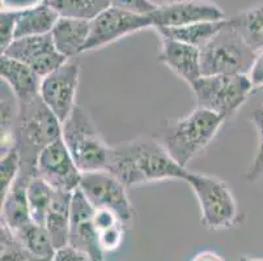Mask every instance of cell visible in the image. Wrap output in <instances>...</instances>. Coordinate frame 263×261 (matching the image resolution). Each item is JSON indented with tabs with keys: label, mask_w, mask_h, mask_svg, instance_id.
Listing matches in <instances>:
<instances>
[{
	"label": "cell",
	"mask_w": 263,
	"mask_h": 261,
	"mask_svg": "<svg viewBox=\"0 0 263 261\" xmlns=\"http://www.w3.org/2000/svg\"><path fill=\"white\" fill-rule=\"evenodd\" d=\"M147 28H154L149 14H138L109 7L90 21L89 37L83 52L101 49Z\"/></svg>",
	"instance_id": "9"
},
{
	"label": "cell",
	"mask_w": 263,
	"mask_h": 261,
	"mask_svg": "<svg viewBox=\"0 0 263 261\" xmlns=\"http://www.w3.org/2000/svg\"><path fill=\"white\" fill-rule=\"evenodd\" d=\"M44 3V0H2V11L21 12Z\"/></svg>",
	"instance_id": "34"
},
{
	"label": "cell",
	"mask_w": 263,
	"mask_h": 261,
	"mask_svg": "<svg viewBox=\"0 0 263 261\" xmlns=\"http://www.w3.org/2000/svg\"><path fill=\"white\" fill-rule=\"evenodd\" d=\"M93 224H95L97 233H100V231H104V230L110 229L118 224H123V222L121 221L116 212L101 208V209H93Z\"/></svg>",
	"instance_id": "32"
},
{
	"label": "cell",
	"mask_w": 263,
	"mask_h": 261,
	"mask_svg": "<svg viewBox=\"0 0 263 261\" xmlns=\"http://www.w3.org/2000/svg\"><path fill=\"white\" fill-rule=\"evenodd\" d=\"M54 261H93L88 253L71 246H64L55 251Z\"/></svg>",
	"instance_id": "33"
},
{
	"label": "cell",
	"mask_w": 263,
	"mask_h": 261,
	"mask_svg": "<svg viewBox=\"0 0 263 261\" xmlns=\"http://www.w3.org/2000/svg\"><path fill=\"white\" fill-rule=\"evenodd\" d=\"M80 77L78 62L68 61L57 71L45 76L41 83L40 95L46 106L57 115L62 124L76 107V92Z\"/></svg>",
	"instance_id": "10"
},
{
	"label": "cell",
	"mask_w": 263,
	"mask_h": 261,
	"mask_svg": "<svg viewBox=\"0 0 263 261\" xmlns=\"http://www.w3.org/2000/svg\"><path fill=\"white\" fill-rule=\"evenodd\" d=\"M237 261H263V258L252 257V256H241Z\"/></svg>",
	"instance_id": "38"
},
{
	"label": "cell",
	"mask_w": 263,
	"mask_h": 261,
	"mask_svg": "<svg viewBox=\"0 0 263 261\" xmlns=\"http://www.w3.org/2000/svg\"><path fill=\"white\" fill-rule=\"evenodd\" d=\"M49 3L61 17L92 21L100 13L111 7L110 0H49Z\"/></svg>",
	"instance_id": "23"
},
{
	"label": "cell",
	"mask_w": 263,
	"mask_h": 261,
	"mask_svg": "<svg viewBox=\"0 0 263 261\" xmlns=\"http://www.w3.org/2000/svg\"><path fill=\"white\" fill-rule=\"evenodd\" d=\"M35 175L57 191L75 192L80 186L83 172L78 169L63 138H58L41 152Z\"/></svg>",
	"instance_id": "12"
},
{
	"label": "cell",
	"mask_w": 263,
	"mask_h": 261,
	"mask_svg": "<svg viewBox=\"0 0 263 261\" xmlns=\"http://www.w3.org/2000/svg\"><path fill=\"white\" fill-rule=\"evenodd\" d=\"M28 203H29L32 221L45 226L47 210L54 197L55 190L40 176H32L28 183Z\"/></svg>",
	"instance_id": "24"
},
{
	"label": "cell",
	"mask_w": 263,
	"mask_h": 261,
	"mask_svg": "<svg viewBox=\"0 0 263 261\" xmlns=\"http://www.w3.org/2000/svg\"><path fill=\"white\" fill-rule=\"evenodd\" d=\"M73 192L55 190L54 197L47 210L45 227L52 239L54 247L58 248L68 246L71 225V207H72Z\"/></svg>",
	"instance_id": "19"
},
{
	"label": "cell",
	"mask_w": 263,
	"mask_h": 261,
	"mask_svg": "<svg viewBox=\"0 0 263 261\" xmlns=\"http://www.w3.org/2000/svg\"><path fill=\"white\" fill-rule=\"evenodd\" d=\"M62 138L83 174L109 169L113 147L107 145L89 116L78 105L62 124Z\"/></svg>",
	"instance_id": "5"
},
{
	"label": "cell",
	"mask_w": 263,
	"mask_h": 261,
	"mask_svg": "<svg viewBox=\"0 0 263 261\" xmlns=\"http://www.w3.org/2000/svg\"><path fill=\"white\" fill-rule=\"evenodd\" d=\"M18 104L17 98L8 86L2 85V153H6L15 147V127L17 122Z\"/></svg>",
	"instance_id": "26"
},
{
	"label": "cell",
	"mask_w": 263,
	"mask_h": 261,
	"mask_svg": "<svg viewBox=\"0 0 263 261\" xmlns=\"http://www.w3.org/2000/svg\"><path fill=\"white\" fill-rule=\"evenodd\" d=\"M185 182L197 196L203 226L210 230H227L241 221L237 201L226 182L191 171Z\"/></svg>",
	"instance_id": "6"
},
{
	"label": "cell",
	"mask_w": 263,
	"mask_h": 261,
	"mask_svg": "<svg viewBox=\"0 0 263 261\" xmlns=\"http://www.w3.org/2000/svg\"><path fill=\"white\" fill-rule=\"evenodd\" d=\"M249 77L252 80L254 88L263 89V51L258 54L254 66L249 73Z\"/></svg>",
	"instance_id": "35"
},
{
	"label": "cell",
	"mask_w": 263,
	"mask_h": 261,
	"mask_svg": "<svg viewBox=\"0 0 263 261\" xmlns=\"http://www.w3.org/2000/svg\"><path fill=\"white\" fill-rule=\"evenodd\" d=\"M107 171L127 190L166 179L185 182L190 172L174 161L160 140L147 136L114 145Z\"/></svg>",
	"instance_id": "1"
},
{
	"label": "cell",
	"mask_w": 263,
	"mask_h": 261,
	"mask_svg": "<svg viewBox=\"0 0 263 261\" xmlns=\"http://www.w3.org/2000/svg\"><path fill=\"white\" fill-rule=\"evenodd\" d=\"M59 17L61 16L58 12L46 2L33 8L17 12L15 39L32 35L50 34Z\"/></svg>",
	"instance_id": "20"
},
{
	"label": "cell",
	"mask_w": 263,
	"mask_h": 261,
	"mask_svg": "<svg viewBox=\"0 0 263 261\" xmlns=\"http://www.w3.org/2000/svg\"><path fill=\"white\" fill-rule=\"evenodd\" d=\"M227 20L228 18L221 21H205V23L179 26V28H156V32L161 38L176 39L200 49L226 25Z\"/></svg>",
	"instance_id": "21"
},
{
	"label": "cell",
	"mask_w": 263,
	"mask_h": 261,
	"mask_svg": "<svg viewBox=\"0 0 263 261\" xmlns=\"http://www.w3.org/2000/svg\"><path fill=\"white\" fill-rule=\"evenodd\" d=\"M154 29L179 28L205 21L226 20V13L211 0H168L149 14Z\"/></svg>",
	"instance_id": "11"
},
{
	"label": "cell",
	"mask_w": 263,
	"mask_h": 261,
	"mask_svg": "<svg viewBox=\"0 0 263 261\" xmlns=\"http://www.w3.org/2000/svg\"><path fill=\"white\" fill-rule=\"evenodd\" d=\"M79 190L83 192L93 209H110L116 212L124 226L133 222L134 209L127 195V188L109 172H84L81 175Z\"/></svg>",
	"instance_id": "8"
},
{
	"label": "cell",
	"mask_w": 263,
	"mask_h": 261,
	"mask_svg": "<svg viewBox=\"0 0 263 261\" xmlns=\"http://www.w3.org/2000/svg\"><path fill=\"white\" fill-rule=\"evenodd\" d=\"M111 7L138 14H151L157 8L152 0H110Z\"/></svg>",
	"instance_id": "31"
},
{
	"label": "cell",
	"mask_w": 263,
	"mask_h": 261,
	"mask_svg": "<svg viewBox=\"0 0 263 261\" xmlns=\"http://www.w3.org/2000/svg\"><path fill=\"white\" fill-rule=\"evenodd\" d=\"M44 2H49V0H44Z\"/></svg>",
	"instance_id": "39"
},
{
	"label": "cell",
	"mask_w": 263,
	"mask_h": 261,
	"mask_svg": "<svg viewBox=\"0 0 263 261\" xmlns=\"http://www.w3.org/2000/svg\"><path fill=\"white\" fill-rule=\"evenodd\" d=\"M90 32V21L59 17L51 32L52 41L59 52L67 59L83 52Z\"/></svg>",
	"instance_id": "18"
},
{
	"label": "cell",
	"mask_w": 263,
	"mask_h": 261,
	"mask_svg": "<svg viewBox=\"0 0 263 261\" xmlns=\"http://www.w3.org/2000/svg\"><path fill=\"white\" fill-rule=\"evenodd\" d=\"M250 121L254 124V128L257 131L258 145L254 158L245 174V180L249 183H254L263 176V105L254 110L250 116Z\"/></svg>",
	"instance_id": "28"
},
{
	"label": "cell",
	"mask_w": 263,
	"mask_h": 261,
	"mask_svg": "<svg viewBox=\"0 0 263 261\" xmlns=\"http://www.w3.org/2000/svg\"><path fill=\"white\" fill-rule=\"evenodd\" d=\"M190 88L197 98V107L227 121L245 105L254 85L249 75H214L200 76Z\"/></svg>",
	"instance_id": "7"
},
{
	"label": "cell",
	"mask_w": 263,
	"mask_h": 261,
	"mask_svg": "<svg viewBox=\"0 0 263 261\" xmlns=\"http://www.w3.org/2000/svg\"><path fill=\"white\" fill-rule=\"evenodd\" d=\"M62 137V122L46 106L41 95L20 105L15 127V147L21 159V174L35 176L41 152Z\"/></svg>",
	"instance_id": "2"
},
{
	"label": "cell",
	"mask_w": 263,
	"mask_h": 261,
	"mask_svg": "<svg viewBox=\"0 0 263 261\" xmlns=\"http://www.w3.org/2000/svg\"><path fill=\"white\" fill-rule=\"evenodd\" d=\"M124 229H126V226L123 224H118L116 226L110 227V229L100 231L99 243L102 252H113V251L118 250L121 247L122 240H123Z\"/></svg>",
	"instance_id": "29"
},
{
	"label": "cell",
	"mask_w": 263,
	"mask_h": 261,
	"mask_svg": "<svg viewBox=\"0 0 263 261\" xmlns=\"http://www.w3.org/2000/svg\"><path fill=\"white\" fill-rule=\"evenodd\" d=\"M257 56L258 52L249 46L228 18L226 25L200 47L202 76L249 75Z\"/></svg>",
	"instance_id": "4"
},
{
	"label": "cell",
	"mask_w": 263,
	"mask_h": 261,
	"mask_svg": "<svg viewBox=\"0 0 263 261\" xmlns=\"http://www.w3.org/2000/svg\"><path fill=\"white\" fill-rule=\"evenodd\" d=\"M16 21L17 12H4L0 13V47L2 52L15 41Z\"/></svg>",
	"instance_id": "30"
},
{
	"label": "cell",
	"mask_w": 263,
	"mask_h": 261,
	"mask_svg": "<svg viewBox=\"0 0 263 261\" xmlns=\"http://www.w3.org/2000/svg\"><path fill=\"white\" fill-rule=\"evenodd\" d=\"M2 55L21 62L42 78L57 71L68 61L57 50L51 33L17 38L2 52Z\"/></svg>",
	"instance_id": "13"
},
{
	"label": "cell",
	"mask_w": 263,
	"mask_h": 261,
	"mask_svg": "<svg viewBox=\"0 0 263 261\" xmlns=\"http://www.w3.org/2000/svg\"><path fill=\"white\" fill-rule=\"evenodd\" d=\"M28 261H54V257H40V256L30 255Z\"/></svg>",
	"instance_id": "37"
},
{
	"label": "cell",
	"mask_w": 263,
	"mask_h": 261,
	"mask_svg": "<svg viewBox=\"0 0 263 261\" xmlns=\"http://www.w3.org/2000/svg\"><path fill=\"white\" fill-rule=\"evenodd\" d=\"M159 59L190 86L202 76L200 49L197 46L176 39L161 38Z\"/></svg>",
	"instance_id": "15"
},
{
	"label": "cell",
	"mask_w": 263,
	"mask_h": 261,
	"mask_svg": "<svg viewBox=\"0 0 263 261\" xmlns=\"http://www.w3.org/2000/svg\"><path fill=\"white\" fill-rule=\"evenodd\" d=\"M15 235L25 247V250L29 251L32 255L40 257H54L57 248L54 247L49 231L42 225L32 222Z\"/></svg>",
	"instance_id": "25"
},
{
	"label": "cell",
	"mask_w": 263,
	"mask_h": 261,
	"mask_svg": "<svg viewBox=\"0 0 263 261\" xmlns=\"http://www.w3.org/2000/svg\"><path fill=\"white\" fill-rule=\"evenodd\" d=\"M229 20L249 46L258 54L263 51V3L238 12Z\"/></svg>",
	"instance_id": "22"
},
{
	"label": "cell",
	"mask_w": 263,
	"mask_h": 261,
	"mask_svg": "<svg viewBox=\"0 0 263 261\" xmlns=\"http://www.w3.org/2000/svg\"><path fill=\"white\" fill-rule=\"evenodd\" d=\"M68 246L88 253L93 261H104L99 233L93 224V208L79 188L72 196Z\"/></svg>",
	"instance_id": "14"
},
{
	"label": "cell",
	"mask_w": 263,
	"mask_h": 261,
	"mask_svg": "<svg viewBox=\"0 0 263 261\" xmlns=\"http://www.w3.org/2000/svg\"><path fill=\"white\" fill-rule=\"evenodd\" d=\"M190 261H226V258L215 251L204 250L198 252Z\"/></svg>",
	"instance_id": "36"
},
{
	"label": "cell",
	"mask_w": 263,
	"mask_h": 261,
	"mask_svg": "<svg viewBox=\"0 0 263 261\" xmlns=\"http://www.w3.org/2000/svg\"><path fill=\"white\" fill-rule=\"evenodd\" d=\"M0 76L2 81L17 98L20 105L28 104L40 95L42 77L21 62L2 55Z\"/></svg>",
	"instance_id": "16"
},
{
	"label": "cell",
	"mask_w": 263,
	"mask_h": 261,
	"mask_svg": "<svg viewBox=\"0 0 263 261\" xmlns=\"http://www.w3.org/2000/svg\"><path fill=\"white\" fill-rule=\"evenodd\" d=\"M21 174V159L17 148L13 147L2 153L0 159V195L2 198L8 193Z\"/></svg>",
	"instance_id": "27"
},
{
	"label": "cell",
	"mask_w": 263,
	"mask_h": 261,
	"mask_svg": "<svg viewBox=\"0 0 263 261\" xmlns=\"http://www.w3.org/2000/svg\"><path fill=\"white\" fill-rule=\"evenodd\" d=\"M28 176L20 174L11 190L2 198V225L16 234L32 224L29 203H28Z\"/></svg>",
	"instance_id": "17"
},
{
	"label": "cell",
	"mask_w": 263,
	"mask_h": 261,
	"mask_svg": "<svg viewBox=\"0 0 263 261\" xmlns=\"http://www.w3.org/2000/svg\"><path fill=\"white\" fill-rule=\"evenodd\" d=\"M224 119L215 112L197 107L164 129L160 143L171 157L182 167L209 147L223 126Z\"/></svg>",
	"instance_id": "3"
}]
</instances>
